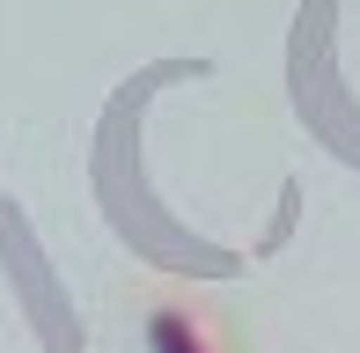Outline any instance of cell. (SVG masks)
Masks as SVG:
<instances>
[{
  "label": "cell",
  "mask_w": 360,
  "mask_h": 353,
  "mask_svg": "<svg viewBox=\"0 0 360 353\" xmlns=\"http://www.w3.org/2000/svg\"><path fill=\"white\" fill-rule=\"evenodd\" d=\"M147 346H155V353H214L206 331L191 324L184 309H155V316H147Z\"/></svg>",
  "instance_id": "obj_1"
}]
</instances>
